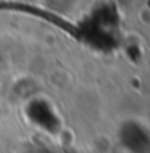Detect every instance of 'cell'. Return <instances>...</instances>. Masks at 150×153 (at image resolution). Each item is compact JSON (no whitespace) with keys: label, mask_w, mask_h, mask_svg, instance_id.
Masks as SVG:
<instances>
[{"label":"cell","mask_w":150,"mask_h":153,"mask_svg":"<svg viewBox=\"0 0 150 153\" xmlns=\"http://www.w3.org/2000/svg\"><path fill=\"white\" fill-rule=\"evenodd\" d=\"M137 16H139L140 23H142L144 26H149V21H150V18H149V8H147V7L140 8V10H139V13H137Z\"/></svg>","instance_id":"cell-1"}]
</instances>
